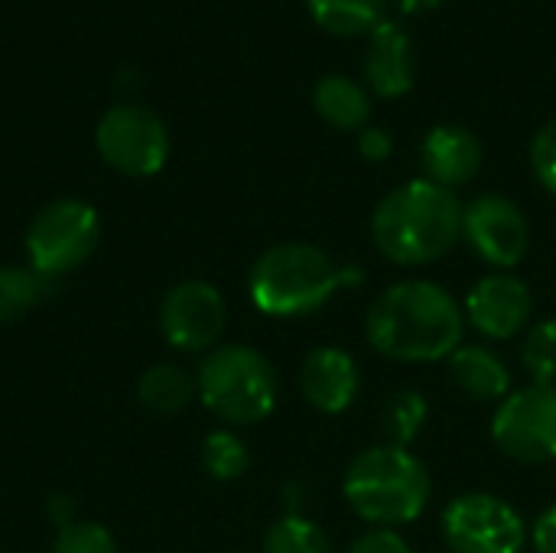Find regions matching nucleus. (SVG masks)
Listing matches in <instances>:
<instances>
[{
	"instance_id": "nucleus-1",
	"label": "nucleus",
	"mask_w": 556,
	"mask_h": 553,
	"mask_svg": "<svg viewBox=\"0 0 556 553\" xmlns=\"http://www.w3.org/2000/svg\"><path fill=\"white\" fill-rule=\"evenodd\" d=\"M466 313L453 293L433 280H401L388 287L365 316L375 352L394 362H440L463 345Z\"/></svg>"
},
{
	"instance_id": "nucleus-2",
	"label": "nucleus",
	"mask_w": 556,
	"mask_h": 553,
	"mask_svg": "<svg viewBox=\"0 0 556 553\" xmlns=\"http://www.w3.org/2000/svg\"><path fill=\"white\" fill-rule=\"evenodd\" d=\"M463 202L453 189L433 179H410L391 189L375 215L371 238L378 251L404 267H420L446 257L463 235Z\"/></svg>"
},
{
	"instance_id": "nucleus-3",
	"label": "nucleus",
	"mask_w": 556,
	"mask_h": 553,
	"mask_svg": "<svg viewBox=\"0 0 556 553\" xmlns=\"http://www.w3.org/2000/svg\"><path fill=\"white\" fill-rule=\"evenodd\" d=\"M358 284L362 271L355 264L345 267L332 261L323 248L303 241H287L264 251L248 274L251 303L264 316L277 319L309 316L323 310L336 293Z\"/></svg>"
},
{
	"instance_id": "nucleus-4",
	"label": "nucleus",
	"mask_w": 556,
	"mask_h": 553,
	"mask_svg": "<svg viewBox=\"0 0 556 553\" xmlns=\"http://www.w3.org/2000/svg\"><path fill=\"white\" fill-rule=\"evenodd\" d=\"M430 489L427 466L410 450L391 443L358 453L342 482L349 508L375 528L417 521L430 502Z\"/></svg>"
},
{
	"instance_id": "nucleus-5",
	"label": "nucleus",
	"mask_w": 556,
	"mask_h": 553,
	"mask_svg": "<svg viewBox=\"0 0 556 553\" xmlns=\"http://www.w3.org/2000/svg\"><path fill=\"white\" fill-rule=\"evenodd\" d=\"M202 404L231 427H251L274 414L280 381L274 365L251 345H218L195 375Z\"/></svg>"
},
{
	"instance_id": "nucleus-6",
	"label": "nucleus",
	"mask_w": 556,
	"mask_h": 553,
	"mask_svg": "<svg viewBox=\"0 0 556 553\" xmlns=\"http://www.w3.org/2000/svg\"><path fill=\"white\" fill-rule=\"evenodd\" d=\"M101 241V218L81 199H55L36 212L26 228L29 264L42 277H62L81 267Z\"/></svg>"
},
{
	"instance_id": "nucleus-7",
	"label": "nucleus",
	"mask_w": 556,
	"mask_h": 553,
	"mask_svg": "<svg viewBox=\"0 0 556 553\" xmlns=\"http://www.w3.org/2000/svg\"><path fill=\"white\" fill-rule=\"evenodd\" d=\"M101 160L124 176H156L169 160V130L143 104H114L94 127Z\"/></svg>"
},
{
	"instance_id": "nucleus-8",
	"label": "nucleus",
	"mask_w": 556,
	"mask_h": 553,
	"mask_svg": "<svg viewBox=\"0 0 556 553\" xmlns=\"http://www.w3.org/2000/svg\"><path fill=\"white\" fill-rule=\"evenodd\" d=\"M443 538L453 553H521L528 525L505 499L466 492L443 512Z\"/></svg>"
},
{
	"instance_id": "nucleus-9",
	"label": "nucleus",
	"mask_w": 556,
	"mask_h": 553,
	"mask_svg": "<svg viewBox=\"0 0 556 553\" xmlns=\"http://www.w3.org/2000/svg\"><path fill=\"white\" fill-rule=\"evenodd\" d=\"M492 440L518 463H554L556 385H528L511 391L492 417Z\"/></svg>"
},
{
	"instance_id": "nucleus-10",
	"label": "nucleus",
	"mask_w": 556,
	"mask_h": 553,
	"mask_svg": "<svg viewBox=\"0 0 556 553\" xmlns=\"http://www.w3.org/2000/svg\"><path fill=\"white\" fill-rule=\"evenodd\" d=\"M463 238L485 264L511 271L525 261L531 248V225L521 205H515L511 199L479 196L463 209Z\"/></svg>"
},
{
	"instance_id": "nucleus-11",
	"label": "nucleus",
	"mask_w": 556,
	"mask_h": 553,
	"mask_svg": "<svg viewBox=\"0 0 556 553\" xmlns=\"http://www.w3.org/2000/svg\"><path fill=\"white\" fill-rule=\"evenodd\" d=\"M228 306L218 287L205 280H182L169 287L160 303V329L179 352H205L225 332Z\"/></svg>"
},
{
	"instance_id": "nucleus-12",
	"label": "nucleus",
	"mask_w": 556,
	"mask_h": 553,
	"mask_svg": "<svg viewBox=\"0 0 556 553\" xmlns=\"http://www.w3.org/2000/svg\"><path fill=\"white\" fill-rule=\"evenodd\" d=\"M534 316V297L528 284L508 271L482 277L466 297V319L485 339H515Z\"/></svg>"
},
{
	"instance_id": "nucleus-13",
	"label": "nucleus",
	"mask_w": 556,
	"mask_h": 553,
	"mask_svg": "<svg viewBox=\"0 0 556 553\" xmlns=\"http://www.w3.org/2000/svg\"><path fill=\"white\" fill-rule=\"evenodd\" d=\"M362 375L355 359L339 345H319L303 359L300 391L319 414H342L355 404Z\"/></svg>"
},
{
	"instance_id": "nucleus-14",
	"label": "nucleus",
	"mask_w": 556,
	"mask_h": 553,
	"mask_svg": "<svg viewBox=\"0 0 556 553\" xmlns=\"http://www.w3.org/2000/svg\"><path fill=\"white\" fill-rule=\"evenodd\" d=\"M417 78V49L410 42V33L384 20L371 36H368V52H365V81L378 98H404L414 88Z\"/></svg>"
},
{
	"instance_id": "nucleus-15",
	"label": "nucleus",
	"mask_w": 556,
	"mask_h": 553,
	"mask_svg": "<svg viewBox=\"0 0 556 553\" xmlns=\"http://www.w3.org/2000/svg\"><path fill=\"white\" fill-rule=\"evenodd\" d=\"M420 160L427 169V179L456 189L476 179L482 169V143L469 127L459 124H437L420 147Z\"/></svg>"
},
{
	"instance_id": "nucleus-16",
	"label": "nucleus",
	"mask_w": 556,
	"mask_h": 553,
	"mask_svg": "<svg viewBox=\"0 0 556 553\" xmlns=\"http://www.w3.org/2000/svg\"><path fill=\"white\" fill-rule=\"evenodd\" d=\"M450 375L466 398L482 404H502L511 394V375L505 362L482 345H459L450 355Z\"/></svg>"
},
{
	"instance_id": "nucleus-17",
	"label": "nucleus",
	"mask_w": 556,
	"mask_h": 553,
	"mask_svg": "<svg viewBox=\"0 0 556 553\" xmlns=\"http://www.w3.org/2000/svg\"><path fill=\"white\" fill-rule=\"evenodd\" d=\"M313 108L339 130H365L371 117V95L345 75H326L313 88Z\"/></svg>"
},
{
	"instance_id": "nucleus-18",
	"label": "nucleus",
	"mask_w": 556,
	"mask_h": 553,
	"mask_svg": "<svg viewBox=\"0 0 556 553\" xmlns=\"http://www.w3.org/2000/svg\"><path fill=\"white\" fill-rule=\"evenodd\" d=\"M306 10L332 36H371L388 20V0H306Z\"/></svg>"
},
{
	"instance_id": "nucleus-19",
	"label": "nucleus",
	"mask_w": 556,
	"mask_h": 553,
	"mask_svg": "<svg viewBox=\"0 0 556 553\" xmlns=\"http://www.w3.org/2000/svg\"><path fill=\"white\" fill-rule=\"evenodd\" d=\"M137 398L147 411L169 417L179 414L182 407H189V401L195 398V378L189 372H182L179 365H153L143 372L140 385H137Z\"/></svg>"
},
{
	"instance_id": "nucleus-20",
	"label": "nucleus",
	"mask_w": 556,
	"mask_h": 553,
	"mask_svg": "<svg viewBox=\"0 0 556 553\" xmlns=\"http://www.w3.org/2000/svg\"><path fill=\"white\" fill-rule=\"evenodd\" d=\"M430 407L417 391H394L381 407V430L391 447H410L427 427Z\"/></svg>"
},
{
	"instance_id": "nucleus-21",
	"label": "nucleus",
	"mask_w": 556,
	"mask_h": 553,
	"mask_svg": "<svg viewBox=\"0 0 556 553\" xmlns=\"http://www.w3.org/2000/svg\"><path fill=\"white\" fill-rule=\"evenodd\" d=\"M46 280L49 277L36 274L33 267L3 264L0 267V326L16 323L23 313L36 306L46 293Z\"/></svg>"
},
{
	"instance_id": "nucleus-22",
	"label": "nucleus",
	"mask_w": 556,
	"mask_h": 553,
	"mask_svg": "<svg viewBox=\"0 0 556 553\" xmlns=\"http://www.w3.org/2000/svg\"><path fill=\"white\" fill-rule=\"evenodd\" d=\"M264 553H332V544L316 521L303 515H287L267 528Z\"/></svg>"
},
{
	"instance_id": "nucleus-23",
	"label": "nucleus",
	"mask_w": 556,
	"mask_h": 553,
	"mask_svg": "<svg viewBox=\"0 0 556 553\" xmlns=\"http://www.w3.org/2000/svg\"><path fill=\"white\" fill-rule=\"evenodd\" d=\"M202 463H205V469H208L212 479L235 482V479H241L248 473L251 453H248L244 440L235 437L231 430H215L202 443Z\"/></svg>"
},
{
	"instance_id": "nucleus-24",
	"label": "nucleus",
	"mask_w": 556,
	"mask_h": 553,
	"mask_svg": "<svg viewBox=\"0 0 556 553\" xmlns=\"http://www.w3.org/2000/svg\"><path fill=\"white\" fill-rule=\"evenodd\" d=\"M521 362L534 385H556V319L534 323L521 342Z\"/></svg>"
},
{
	"instance_id": "nucleus-25",
	"label": "nucleus",
	"mask_w": 556,
	"mask_h": 553,
	"mask_svg": "<svg viewBox=\"0 0 556 553\" xmlns=\"http://www.w3.org/2000/svg\"><path fill=\"white\" fill-rule=\"evenodd\" d=\"M49 553H117V541L104 525L72 521V525L59 528Z\"/></svg>"
},
{
	"instance_id": "nucleus-26",
	"label": "nucleus",
	"mask_w": 556,
	"mask_h": 553,
	"mask_svg": "<svg viewBox=\"0 0 556 553\" xmlns=\"http://www.w3.org/2000/svg\"><path fill=\"white\" fill-rule=\"evenodd\" d=\"M531 166L541 179V186L556 196V121H547L534 140H531Z\"/></svg>"
},
{
	"instance_id": "nucleus-27",
	"label": "nucleus",
	"mask_w": 556,
	"mask_h": 553,
	"mask_svg": "<svg viewBox=\"0 0 556 553\" xmlns=\"http://www.w3.org/2000/svg\"><path fill=\"white\" fill-rule=\"evenodd\" d=\"M349 553H410V544L394 528H371L349 548Z\"/></svg>"
},
{
	"instance_id": "nucleus-28",
	"label": "nucleus",
	"mask_w": 556,
	"mask_h": 553,
	"mask_svg": "<svg viewBox=\"0 0 556 553\" xmlns=\"http://www.w3.org/2000/svg\"><path fill=\"white\" fill-rule=\"evenodd\" d=\"M358 150H362V156H365V160H371V163H384V160L394 153V137H391L384 127L368 124L365 130H358Z\"/></svg>"
},
{
	"instance_id": "nucleus-29",
	"label": "nucleus",
	"mask_w": 556,
	"mask_h": 553,
	"mask_svg": "<svg viewBox=\"0 0 556 553\" xmlns=\"http://www.w3.org/2000/svg\"><path fill=\"white\" fill-rule=\"evenodd\" d=\"M531 544H534V551L538 553H556V505L554 508H547V512L534 521V528H531Z\"/></svg>"
},
{
	"instance_id": "nucleus-30",
	"label": "nucleus",
	"mask_w": 556,
	"mask_h": 553,
	"mask_svg": "<svg viewBox=\"0 0 556 553\" xmlns=\"http://www.w3.org/2000/svg\"><path fill=\"white\" fill-rule=\"evenodd\" d=\"M46 512L59 521V528H65V525H72L75 518H72V505L65 502V495H52L49 499V505H46Z\"/></svg>"
},
{
	"instance_id": "nucleus-31",
	"label": "nucleus",
	"mask_w": 556,
	"mask_h": 553,
	"mask_svg": "<svg viewBox=\"0 0 556 553\" xmlns=\"http://www.w3.org/2000/svg\"><path fill=\"white\" fill-rule=\"evenodd\" d=\"M443 0H394V7L401 10V13H407V16H417V13H430V10H437Z\"/></svg>"
}]
</instances>
